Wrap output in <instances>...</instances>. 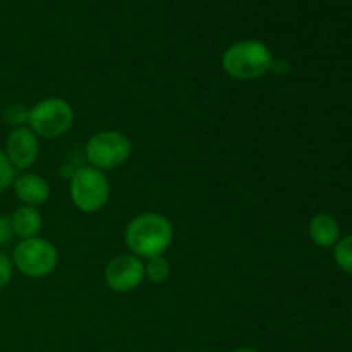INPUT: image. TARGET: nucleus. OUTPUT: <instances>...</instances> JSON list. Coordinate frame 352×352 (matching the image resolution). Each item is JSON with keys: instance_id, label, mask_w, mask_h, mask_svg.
I'll use <instances>...</instances> for the list:
<instances>
[{"instance_id": "f257e3e1", "label": "nucleus", "mask_w": 352, "mask_h": 352, "mask_svg": "<svg viewBox=\"0 0 352 352\" xmlns=\"http://www.w3.org/2000/svg\"><path fill=\"white\" fill-rule=\"evenodd\" d=\"M124 241L129 253L141 260L164 256L174 241V226L162 213H140L127 223Z\"/></svg>"}, {"instance_id": "f03ea898", "label": "nucleus", "mask_w": 352, "mask_h": 352, "mask_svg": "<svg viewBox=\"0 0 352 352\" xmlns=\"http://www.w3.org/2000/svg\"><path fill=\"white\" fill-rule=\"evenodd\" d=\"M274 67L272 52L260 40H241L222 54V69L236 81H253L263 78Z\"/></svg>"}, {"instance_id": "7ed1b4c3", "label": "nucleus", "mask_w": 352, "mask_h": 352, "mask_svg": "<svg viewBox=\"0 0 352 352\" xmlns=\"http://www.w3.org/2000/svg\"><path fill=\"white\" fill-rule=\"evenodd\" d=\"M69 195L79 212L98 213L109 203L110 182L102 170L91 165L79 167L71 175Z\"/></svg>"}, {"instance_id": "20e7f679", "label": "nucleus", "mask_w": 352, "mask_h": 352, "mask_svg": "<svg viewBox=\"0 0 352 352\" xmlns=\"http://www.w3.org/2000/svg\"><path fill=\"white\" fill-rule=\"evenodd\" d=\"M74 124V109L71 103L58 96L40 100L28 113V127L43 140L62 138Z\"/></svg>"}, {"instance_id": "39448f33", "label": "nucleus", "mask_w": 352, "mask_h": 352, "mask_svg": "<svg viewBox=\"0 0 352 352\" xmlns=\"http://www.w3.org/2000/svg\"><path fill=\"white\" fill-rule=\"evenodd\" d=\"M133 141L120 131L107 129L93 134L85 146L86 160L98 170H113L129 160Z\"/></svg>"}, {"instance_id": "423d86ee", "label": "nucleus", "mask_w": 352, "mask_h": 352, "mask_svg": "<svg viewBox=\"0 0 352 352\" xmlns=\"http://www.w3.org/2000/svg\"><path fill=\"white\" fill-rule=\"evenodd\" d=\"M12 265L19 274L30 278H45L57 268L58 251L45 237L23 239L14 246Z\"/></svg>"}, {"instance_id": "0eeeda50", "label": "nucleus", "mask_w": 352, "mask_h": 352, "mask_svg": "<svg viewBox=\"0 0 352 352\" xmlns=\"http://www.w3.org/2000/svg\"><path fill=\"white\" fill-rule=\"evenodd\" d=\"M144 280V261L133 253L117 254L105 268V284L116 294H129Z\"/></svg>"}, {"instance_id": "6e6552de", "label": "nucleus", "mask_w": 352, "mask_h": 352, "mask_svg": "<svg viewBox=\"0 0 352 352\" xmlns=\"http://www.w3.org/2000/svg\"><path fill=\"white\" fill-rule=\"evenodd\" d=\"M3 151L16 170H28L36 164L40 155V141L28 126L16 127L7 136Z\"/></svg>"}, {"instance_id": "1a4fd4ad", "label": "nucleus", "mask_w": 352, "mask_h": 352, "mask_svg": "<svg viewBox=\"0 0 352 352\" xmlns=\"http://www.w3.org/2000/svg\"><path fill=\"white\" fill-rule=\"evenodd\" d=\"M14 195L19 199L23 205L28 206H40L50 199L52 189L50 184L41 175L33 174V172H24V174L17 175L16 181L12 184Z\"/></svg>"}, {"instance_id": "9d476101", "label": "nucleus", "mask_w": 352, "mask_h": 352, "mask_svg": "<svg viewBox=\"0 0 352 352\" xmlns=\"http://www.w3.org/2000/svg\"><path fill=\"white\" fill-rule=\"evenodd\" d=\"M10 220H12L14 234L21 241L38 237L41 229H43V217H41L40 210L36 206H17L12 215H10Z\"/></svg>"}, {"instance_id": "9b49d317", "label": "nucleus", "mask_w": 352, "mask_h": 352, "mask_svg": "<svg viewBox=\"0 0 352 352\" xmlns=\"http://www.w3.org/2000/svg\"><path fill=\"white\" fill-rule=\"evenodd\" d=\"M308 232L316 246L332 248L339 241L340 227L332 215H329V213H318L309 222Z\"/></svg>"}, {"instance_id": "f8f14e48", "label": "nucleus", "mask_w": 352, "mask_h": 352, "mask_svg": "<svg viewBox=\"0 0 352 352\" xmlns=\"http://www.w3.org/2000/svg\"><path fill=\"white\" fill-rule=\"evenodd\" d=\"M144 277L150 278L153 284H164L170 277V263L164 256H155L144 263Z\"/></svg>"}, {"instance_id": "ddd939ff", "label": "nucleus", "mask_w": 352, "mask_h": 352, "mask_svg": "<svg viewBox=\"0 0 352 352\" xmlns=\"http://www.w3.org/2000/svg\"><path fill=\"white\" fill-rule=\"evenodd\" d=\"M333 258L340 270L352 275V236L337 241V244L333 246Z\"/></svg>"}, {"instance_id": "4468645a", "label": "nucleus", "mask_w": 352, "mask_h": 352, "mask_svg": "<svg viewBox=\"0 0 352 352\" xmlns=\"http://www.w3.org/2000/svg\"><path fill=\"white\" fill-rule=\"evenodd\" d=\"M28 113H30L28 107L21 105V103H12L3 110V120L6 124L12 126V129H16V127L28 126Z\"/></svg>"}, {"instance_id": "2eb2a0df", "label": "nucleus", "mask_w": 352, "mask_h": 352, "mask_svg": "<svg viewBox=\"0 0 352 352\" xmlns=\"http://www.w3.org/2000/svg\"><path fill=\"white\" fill-rule=\"evenodd\" d=\"M17 177V170L10 160L7 158L6 151L0 150V192L7 191L9 188H12L14 181Z\"/></svg>"}, {"instance_id": "dca6fc26", "label": "nucleus", "mask_w": 352, "mask_h": 352, "mask_svg": "<svg viewBox=\"0 0 352 352\" xmlns=\"http://www.w3.org/2000/svg\"><path fill=\"white\" fill-rule=\"evenodd\" d=\"M12 274H14L12 260H10L3 251H0V291H3V289L10 284V280H12Z\"/></svg>"}, {"instance_id": "f3484780", "label": "nucleus", "mask_w": 352, "mask_h": 352, "mask_svg": "<svg viewBox=\"0 0 352 352\" xmlns=\"http://www.w3.org/2000/svg\"><path fill=\"white\" fill-rule=\"evenodd\" d=\"M14 237H16V234H14L10 215L0 213V246H7L9 243H12Z\"/></svg>"}, {"instance_id": "a211bd4d", "label": "nucleus", "mask_w": 352, "mask_h": 352, "mask_svg": "<svg viewBox=\"0 0 352 352\" xmlns=\"http://www.w3.org/2000/svg\"><path fill=\"white\" fill-rule=\"evenodd\" d=\"M232 352H260L258 349H253V347H239V349L232 351Z\"/></svg>"}]
</instances>
